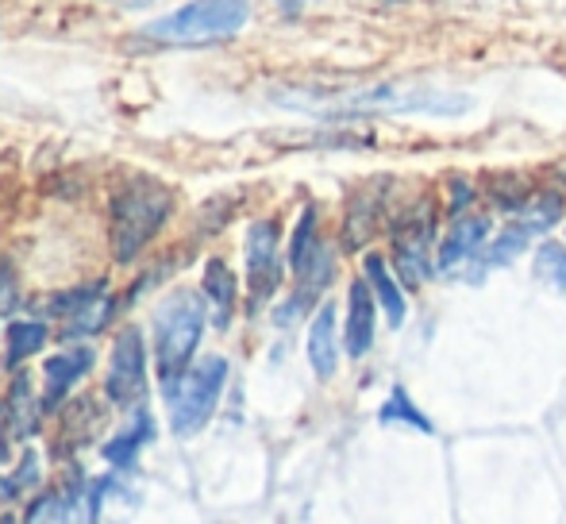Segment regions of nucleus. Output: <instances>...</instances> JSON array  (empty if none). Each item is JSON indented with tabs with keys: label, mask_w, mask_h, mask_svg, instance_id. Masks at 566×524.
<instances>
[{
	"label": "nucleus",
	"mask_w": 566,
	"mask_h": 524,
	"mask_svg": "<svg viewBox=\"0 0 566 524\" xmlns=\"http://www.w3.org/2000/svg\"><path fill=\"white\" fill-rule=\"evenodd\" d=\"M174 212V189L163 186L158 178H139L124 181L113 197V259L119 266L135 262L147 251V243L163 232V224Z\"/></svg>",
	"instance_id": "nucleus-1"
},
{
	"label": "nucleus",
	"mask_w": 566,
	"mask_h": 524,
	"mask_svg": "<svg viewBox=\"0 0 566 524\" xmlns=\"http://www.w3.org/2000/svg\"><path fill=\"white\" fill-rule=\"evenodd\" d=\"M155 363H158V378L166 386L170 397L174 386L181 382V375L189 370L197 355V344L205 336V301L193 290H174L163 305L155 308Z\"/></svg>",
	"instance_id": "nucleus-2"
},
{
	"label": "nucleus",
	"mask_w": 566,
	"mask_h": 524,
	"mask_svg": "<svg viewBox=\"0 0 566 524\" xmlns=\"http://www.w3.org/2000/svg\"><path fill=\"white\" fill-rule=\"evenodd\" d=\"M247 20H251L247 0H189L178 12L147 23L139 35L163 46H209L235 39L247 28Z\"/></svg>",
	"instance_id": "nucleus-3"
},
{
	"label": "nucleus",
	"mask_w": 566,
	"mask_h": 524,
	"mask_svg": "<svg viewBox=\"0 0 566 524\" xmlns=\"http://www.w3.org/2000/svg\"><path fill=\"white\" fill-rule=\"evenodd\" d=\"M228 382V359L209 355V359L193 363V367L181 375V382L170 390V428L174 436H197L209 417L217 412L220 394Z\"/></svg>",
	"instance_id": "nucleus-4"
},
{
	"label": "nucleus",
	"mask_w": 566,
	"mask_h": 524,
	"mask_svg": "<svg viewBox=\"0 0 566 524\" xmlns=\"http://www.w3.org/2000/svg\"><path fill=\"white\" fill-rule=\"evenodd\" d=\"M470 108L462 93L436 90H405V85H381V90L350 93L343 97L339 113H428V116H459Z\"/></svg>",
	"instance_id": "nucleus-5"
},
{
	"label": "nucleus",
	"mask_w": 566,
	"mask_h": 524,
	"mask_svg": "<svg viewBox=\"0 0 566 524\" xmlns=\"http://www.w3.org/2000/svg\"><path fill=\"white\" fill-rule=\"evenodd\" d=\"M105 394L116 409H135L147 394V344H143V332L132 324L116 332V344L108 352Z\"/></svg>",
	"instance_id": "nucleus-6"
},
{
	"label": "nucleus",
	"mask_w": 566,
	"mask_h": 524,
	"mask_svg": "<svg viewBox=\"0 0 566 524\" xmlns=\"http://www.w3.org/2000/svg\"><path fill=\"white\" fill-rule=\"evenodd\" d=\"M247 290H251V308L266 305L282 285V240H277L274 220H254L247 228Z\"/></svg>",
	"instance_id": "nucleus-7"
},
{
	"label": "nucleus",
	"mask_w": 566,
	"mask_h": 524,
	"mask_svg": "<svg viewBox=\"0 0 566 524\" xmlns=\"http://www.w3.org/2000/svg\"><path fill=\"white\" fill-rule=\"evenodd\" d=\"M394 255L409 285H420L432 274V209L428 205H420L394 228Z\"/></svg>",
	"instance_id": "nucleus-8"
},
{
	"label": "nucleus",
	"mask_w": 566,
	"mask_h": 524,
	"mask_svg": "<svg viewBox=\"0 0 566 524\" xmlns=\"http://www.w3.org/2000/svg\"><path fill=\"white\" fill-rule=\"evenodd\" d=\"M485 235H490V220L485 217H462L454 220L448 240L440 243V255H436V270L440 274H467L470 266L482 274V255H485Z\"/></svg>",
	"instance_id": "nucleus-9"
},
{
	"label": "nucleus",
	"mask_w": 566,
	"mask_h": 524,
	"mask_svg": "<svg viewBox=\"0 0 566 524\" xmlns=\"http://www.w3.org/2000/svg\"><path fill=\"white\" fill-rule=\"evenodd\" d=\"M93 359H97V355H93V347H85V344L46 359V367H43V405L46 409H59V405L66 401V394L93 370Z\"/></svg>",
	"instance_id": "nucleus-10"
},
{
	"label": "nucleus",
	"mask_w": 566,
	"mask_h": 524,
	"mask_svg": "<svg viewBox=\"0 0 566 524\" xmlns=\"http://www.w3.org/2000/svg\"><path fill=\"white\" fill-rule=\"evenodd\" d=\"M374 290L366 277L350 282V293H347V328H343V347H347L350 359H363L374 344Z\"/></svg>",
	"instance_id": "nucleus-11"
},
{
	"label": "nucleus",
	"mask_w": 566,
	"mask_h": 524,
	"mask_svg": "<svg viewBox=\"0 0 566 524\" xmlns=\"http://www.w3.org/2000/svg\"><path fill=\"white\" fill-rule=\"evenodd\" d=\"M43 397L35 394L31 386L28 370H15L12 386H8V401H4V412H8V428H12L15 440H31L43 425Z\"/></svg>",
	"instance_id": "nucleus-12"
},
{
	"label": "nucleus",
	"mask_w": 566,
	"mask_h": 524,
	"mask_svg": "<svg viewBox=\"0 0 566 524\" xmlns=\"http://www.w3.org/2000/svg\"><path fill=\"white\" fill-rule=\"evenodd\" d=\"M308 363L316 378H332L339 367V332H336V305H321V313L308 324Z\"/></svg>",
	"instance_id": "nucleus-13"
},
{
	"label": "nucleus",
	"mask_w": 566,
	"mask_h": 524,
	"mask_svg": "<svg viewBox=\"0 0 566 524\" xmlns=\"http://www.w3.org/2000/svg\"><path fill=\"white\" fill-rule=\"evenodd\" d=\"M201 293H205V301H209L217 328H228V324H231V313H235L239 285H235V274H231V266H228L224 259H209V262H205Z\"/></svg>",
	"instance_id": "nucleus-14"
},
{
	"label": "nucleus",
	"mask_w": 566,
	"mask_h": 524,
	"mask_svg": "<svg viewBox=\"0 0 566 524\" xmlns=\"http://www.w3.org/2000/svg\"><path fill=\"white\" fill-rule=\"evenodd\" d=\"M363 270H366V282H370L374 297H378L381 313H386V321L394 324V328H401V321H405V293H401V285H397V277L389 274L386 259H381V255H366Z\"/></svg>",
	"instance_id": "nucleus-15"
},
{
	"label": "nucleus",
	"mask_w": 566,
	"mask_h": 524,
	"mask_svg": "<svg viewBox=\"0 0 566 524\" xmlns=\"http://www.w3.org/2000/svg\"><path fill=\"white\" fill-rule=\"evenodd\" d=\"M150 436H155V420H150V412H135L132 425H127L124 432H116V440L105 443V459L113 467H132L143 443H150Z\"/></svg>",
	"instance_id": "nucleus-16"
},
{
	"label": "nucleus",
	"mask_w": 566,
	"mask_h": 524,
	"mask_svg": "<svg viewBox=\"0 0 566 524\" xmlns=\"http://www.w3.org/2000/svg\"><path fill=\"white\" fill-rule=\"evenodd\" d=\"M51 339L43 321H12L8 324V367L20 370L31 355H39Z\"/></svg>",
	"instance_id": "nucleus-17"
},
{
	"label": "nucleus",
	"mask_w": 566,
	"mask_h": 524,
	"mask_svg": "<svg viewBox=\"0 0 566 524\" xmlns=\"http://www.w3.org/2000/svg\"><path fill=\"white\" fill-rule=\"evenodd\" d=\"M108 313H113V297L108 293H101V297H93L85 308H77L70 321H62V339H85V336H97L101 328L108 324Z\"/></svg>",
	"instance_id": "nucleus-18"
},
{
	"label": "nucleus",
	"mask_w": 566,
	"mask_h": 524,
	"mask_svg": "<svg viewBox=\"0 0 566 524\" xmlns=\"http://www.w3.org/2000/svg\"><path fill=\"white\" fill-rule=\"evenodd\" d=\"M43 482V463H39L35 451H23L20 467H15L8 479H0V505H12L20 502L23 494H31V490Z\"/></svg>",
	"instance_id": "nucleus-19"
},
{
	"label": "nucleus",
	"mask_w": 566,
	"mask_h": 524,
	"mask_svg": "<svg viewBox=\"0 0 566 524\" xmlns=\"http://www.w3.org/2000/svg\"><path fill=\"white\" fill-rule=\"evenodd\" d=\"M316 251H321V240H316V209H305V212H301V220H297V228H293V240H290L293 274H301V270L316 259Z\"/></svg>",
	"instance_id": "nucleus-20"
},
{
	"label": "nucleus",
	"mask_w": 566,
	"mask_h": 524,
	"mask_svg": "<svg viewBox=\"0 0 566 524\" xmlns=\"http://www.w3.org/2000/svg\"><path fill=\"white\" fill-rule=\"evenodd\" d=\"M532 274H536V282L552 285V290H566V248L563 243H544V248L536 251V259H532Z\"/></svg>",
	"instance_id": "nucleus-21"
},
{
	"label": "nucleus",
	"mask_w": 566,
	"mask_h": 524,
	"mask_svg": "<svg viewBox=\"0 0 566 524\" xmlns=\"http://www.w3.org/2000/svg\"><path fill=\"white\" fill-rule=\"evenodd\" d=\"M378 420H381V425H405V428H417V432H432L428 417L409 401V394H405V390L389 394V401L378 409Z\"/></svg>",
	"instance_id": "nucleus-22"
},
{
	"label": "nucleus",
	"mask_w": 566,
	"mask_h": 524,
	"mask_svg": "<svg viewBox=\"0 0 566 524\" xmlns=\"http://www.w3.org/2000/svg\"><path fill=\"white\" fill-rule=\"evenodd\" d=\"M20 308V282H15V270L8 262H0V324Z\"/></svg>",
	"instance_id": "nucleus-23"
},
{
	"label": "nucleus",
	"mask_w": 566,
	"mask_h": 524,
	"mask_svg": "<svg viewBox=\"0 0 566 524\" xmlns=\"http://www.w3.org/2000/svg\"><path fill=\"white\" fill-rule=\"evenodd\" d=\"M12 428H8V412H4V405H0V467L12 459Z\"/></svg>",
	"instance_id": "nucleus-24"
},
{
	"label": "nucleus",
	"mask_w": 566,
	"mask_h": 524,
	"mask_svg": "<svg viewBox=\"0 0 566 524\" xmlns=\"http://www.w3.org/2000/svg\"><path fill=\"white\" fill-rule=\"evenodd\" d=\"M274 4H277V12H282V15H297L305 0H274Z\"/></svg>",
	"instance_id": "nucleus-25"
},
{
	"label": "nucleus",
	"mask_w": 566,
	"mask_h": 524,
	"mask_svg": "<svg viewBox=\"0 0 566 524\" xmlns=\"http://www.w3.org/2000/svg\"><path fill=\"white\" fill-rule=\"evenodd\" d=\"M0 524H15V517H0Z\"/></svg>",
	"instance_id": "nucleus-26"
}]
</instances>
